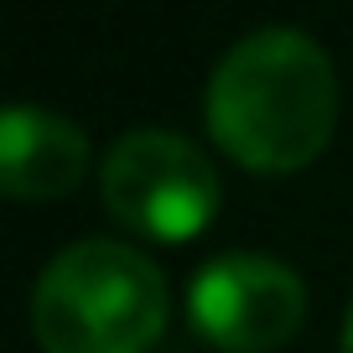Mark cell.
Here are the masks:
<instances>
[{"mask_svg": "<svg viewBox=\"0 0 353 353\" xmlns=\"http://www.w3.org/2000/svg\"><path fill=\"white\" fill-rule=\"evenodd\" d=\"M208 130L250 172H301L338 125V68L301 26H260L219 57Z\"/></svg>", "mask_w": 353, "mask_h": 353, "instance_id": "cell-1", "label": "cell"}, {"mask_svg": "<svg viewBox=\"0 0 353 353\" xmlns=\"http://www.w3.org/2000/svg\"><path fill=\"white\" fill-rule=\"evenodd\" d=\"M166 327V276L114 239H78L32 286V332L47 353H145Z\"/></svg>", "mask_w": 353, "mask_h": 353, "instance_id": "cell-2", "label": "cell"}, {"mask_svg": "<svg viewBox=\"0 0 353 353\" xmlns=\"http://www.w3.org/2000/svg\"><path fill=\"white\" fill-rule=\"evenodd\" d=\"M99 192L104 208L145 239H192L213 223L223 198L208 156L188 135L156 130V125L125 130L110 145L99 166Z\"/></svg>", "mask_w": 353, "mask_h": 353, "instance_id": "cell-3", "label": "cell"}, {"mask_svg": "<svg viewBox=\"0 0 353 353\" xmlns=\"http://www.w3.org/2000/svg\"><path fill=\"white\" fill-rule=\"evenodd\" d=\"M192 327L229 353H270L307 317V281L260 250L213 254L188 291Z\"/></svg>", "mask_w": 353, "mask_h": 353, "instance_id": "cell-4", "label": "cell"}, {"mask_svg": "<svg viewBox=\"0 0 353 353\" xmlns=\"http://www.w3.org/2000/svg\"><path fill=\"white\" fill-rule=\"evenodd\" d=\"M88 172V135L42 104H11L0 114V188L11 198H63Z\"/></svg>", "mask_w": 353, "mask_h": 353, "instance_id": "cell-5", "label": "cell"}, {"mask_svg": "<svg viewBox=\"0 0 353 353\" xmlns=\"http://www.w3.org/2000/svg\"><path fill=\"white\" fill-rule=\"evenodd\" d=\"M343 353H353V307H348V322H343Z\"/></svg>", "mask_w": 353, "mask_h": 353, "instance_id": "cell-6", "label": "cell"}]
</instances>
